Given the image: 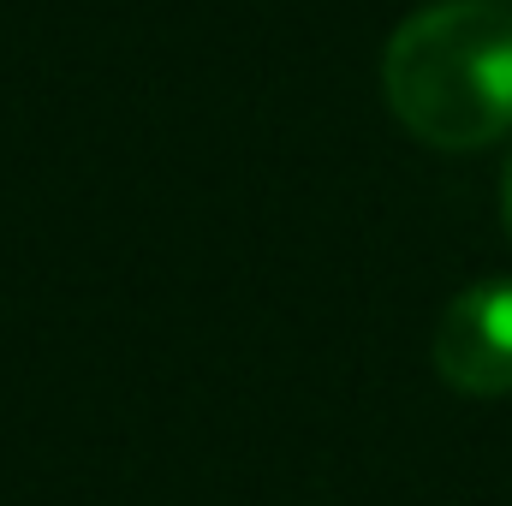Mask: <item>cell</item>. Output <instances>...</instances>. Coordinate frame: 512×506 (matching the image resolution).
Returning a JSON list of instances; mask_svg holds the SVG:
<instances>
[{
	"instance_id": "cell-1",
	"label": "cell",
	"mask_w": 512,
	"mask_h": 506,
	"mask_svg": "<svg viewBox=\"0 0 512 506\" xmlns=\"http://www.w3.org/2000/svg\"><path fill=\"white\" fill-rule=\"evenodd\" d=\"M393 120L435 149H483L512 131V6L435 0L382 54Z\"/></svg>"
},
{
	"instance_id": "cell-2",
	"label": "cell",
	"mask_w": 512,
	"mask_h": 506,
	"mask_svg": "<svg viewBox=\"0 0 512 506\" xmlns=\"http://www.w3.org/2000/svg\"><path fill=\"white\" fill-rule=\"evenodd\" d=\"M435 370L447 387L471 399H507L512 393V280L465 286L441 322H435Z\"/></svg>"
},
{
	"instance_id": "cell-3",
	"label": "cell",
	"mask_w": 512,
	"mask_h": 506,
	"mask_svg": "<svg viewBox=\"0 0 512 506\" xmlns=\"http://www.w3.org/2000/svg\"><path fill=\"white\" fill-rule=\"evenodd\" d=\"M501 209H507V233H512V167H507V185H501Z\"/></svg>"
}]
</instances>
